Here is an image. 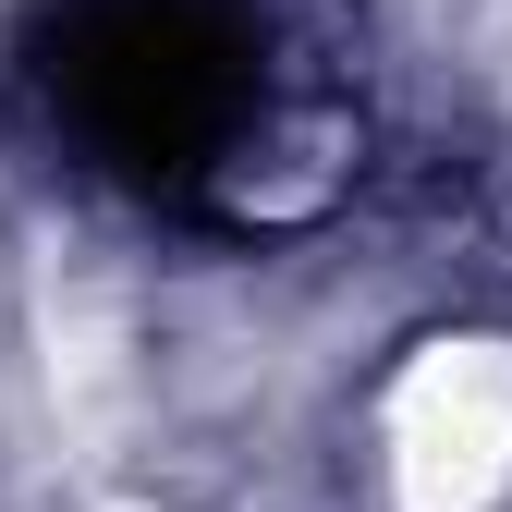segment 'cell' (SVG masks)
I'll list each match as a JSON object with an SVG mask.
<instances>
[{
  "instance_id": "obj_1",
  "label": "cell",
  "mask_w": 512,
  "mask_h": 512,
  "mask_svg": "<svg viewBox=\"0 0 512 512\" xmlns=\"http://www.w3.org/2000/svg\"><path fill=\"white\" fill-rule=\"evenodd\" d=\"M49 110L110 171L183 183L244 135L256 37H244L232 0H74L49 37Z\"/></svg>"
}]
</instances>
